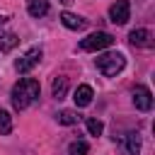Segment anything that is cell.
Returning <instances> with one entry per match:
<instances>
[{"label": "cell", "instance_id": "6da1fadb", "mask_svg": "<svg viewBox=\"0 0 155 155\" xmlns=\"http://www.w3.org/2000/svg\"><path fill=\"white\" fill-rule=\"evenodd\" d=\"M39 92H41L39 80H34V78H22V80H17L15 87H12V92H10L12 107H15L17 111H24L29 104H34V102L39 99Z\"/></svg>", "mask_w": 155, "mask_h": 155}, {"label": "cell", "instance_id": "7a4b0ae2", "mask_svg": "<svg viewBox=\"0 0 155 155\" xmlns=\"http://www.w3.org/2000/svg\"><path fill=\"white\" fill-rule=\"evenodd\" d=\"M94 63H97V70H99L104 78H114L116 73L124 70L126 58H124V53H119V51H107V53H99Z\"/></svg>", "mask_w": 155, "mask_h": 155}, {"label": "cell", "instance_id": "3957f363", "mask_svg": "<svg viewBox=\"0 0 155 155\" xmlns=\"http://www.w3.org/2000/svg\"><path fill=\"white\" fill-rule=\"evenodd\" d=\"M114 44V36L109 31H92L80 41V51H102Z\"/></svg>", "mask_w": 155, "mask_h": 155}, {"label": "cell", "instance_id": "277c9868", "mask_svg": "<svg viewBox=\"0 0 155 155\" xmlns=\"http://www.w3.org/2000/svg\"><path fill=\"white\" fill-rule=\"evenodd\" d=\"M41 56H44V51H41V46H31L27 53H22L17 61H15V70L19 73V75H27L34 65H39V61H41Z\"/></svg>", "mask_w": 155, "mask_h": 155}, {"label": "cell", "instance_id": "5b68a950", "mask_svg": "<svg viewBox=\"0 0 155 155\" xmlns=\"http://www.w3.org/2000/svg\"><path fill=\"white\" fill-rule=\"evenodd\" d=\"M109 19L114 24H126L131 19V2L128 0H114L109 7Z\"/></svg>", "mask_w": 155, "mask_h": 155}, {"label": "cell", "instance_id": "8992f818", "mask_svg": "<svg viewBox=\"0 0 155 155\" xmlns=\"http://www.w3.org/2000/svg\"><path fill=\"white\" fill-rule=\"evenodd\" d=\"M133 107L138 111H150L153 109V92L145 85H136V90H133Z\"/></svg>", "mask_w": 155, "mask_h": 155}, {"label": "cell", "instance_id": "52a82bcc", "mask_svg": "<svg viewBox=\"0 0 155 155\" xmlns=\"http://www.w3.org/2000/svg\"><path fill=\"white\" fill-rule=\"evenodd\" d=\"M61 24H63L65 29H70V31H82V29L87 27V19L65 10V12H61Z\"/></svg>", "mask_w": 155, "mask_h": 155}, {"label": "cell", "instance_id": "ba28073f", "mask_svg": "<svg viewBox=\"0 0 155 155\" xmlns=\"http://www.w3.org/2000/svg\"><path fill=\"white\" fill-rule=\"evenodd\" d=\"M128 41L133 46H140V48H153V34H150V29H133L128 34Z\"/></svg>", "mask_w": 155, "mask_h": 155}, {"label": "cell", "instance_id": "9c48e42d", "mask_svg": "<svg viewBox=\"0 0 155 155\" xmlns=\"http://www.w3.org/2000/svg\"><path fill=\"white\" fill-rule=\"evenodd\" d=\"M92 97H94V92H92L90 85H78L75 92H73L75 107H90V104H92Z\"/></svg>", "mask_w": 155, "mask_h": 155}, {"label": "cell", "instance_id": "30bf717a", "mask_svg": "<svg viewBox=\"0 0 155 155\" xmlns=\"http://www.w3.org/2000/svg\"><path fill=\"white\" fill-rule=\"evenodd\" d=\"M48 10H51V5H48V0H27V12L31 15V17H44V15H48Z\"/></svg>", "mask_w": 155, "mask_h": 155}, {"label": "cell", "instance_id": "8fae6325", "mask_svg": "<svg viewBox=\"0 0 155 155\" xmlns=\"http://www.w3.org/2000/svg\"><path fill=\"white\" fill-rule=\"evenodd\" d=\"M51 94H53L56 99H63V97L68 94V78H65V75H56V78H53Z\"/></svg>", "mask_w": 155, "mask_h": 155}, {"label": "cell", "instance_id": "7c38bea8", "mask_svg": "<svg viewBox=\"0 0 155 155\" xmlns=\"http://www.w3.org/2000/svg\"><path fill=\"white\" fill-rule=\"evenodd\" d=\"M126 155H140V136H138V131L126 133Z\"/></svg>", "mask_w": 155, "mask_h": 155}, {"label": "cell", "instance_id": "4fadbf2b", "mask_svg": "<svg viewBox=\"0 0 155 155\" xmlns=\"http://www.w3.org/2000/svg\"><path fill=\"white\" fill-rule=\"evenodd\" d=\"M56 121H58V124H63V126H73V124H78V121H80V114H78V111H73V109H63V111H58V114H56Z\"/></svg>", "mask_w": 155, "mask_h": 155}, {"label": "cell", "instance_id": "5bb4252c", "mask_svg": "<svg viewBox=\"0 0 155 155\" xmlns=\"http://www.w3.org/2000/svg\"><path fill=\"white\" fill-rule=\"evenodd\" d=\"M17 34H12V31H0V51H12L15 46H17Z\"/></svg>", "mask_w": 155, "mask_h": 155}, {"label": "cell", "instance_id": "9a60e30c", "mask_svg": "<svg viewBox=\"0 0 155 155\" xmlns=\"http://www.w3.org/2000/svg\"><path fill=\"white\" fill-rule=\"evenodd\" d=\"M87 150H90V145L85 140H73L68 145V155H87Z\"/></svg>", "mask_w": 155, "mask_h": 155}, {"label": "cell", "instance_id": "2e32d148", "mask_svg": "<svg viewBox=\"0 0 155 155\" xmlns=\"http://www.w3.org/2000/svg\"><path fill=\"white\" fill-rule=\"evenodd\" d=\"M10 131H12V116L5 109H0V136H7Z\"/></svg>", "mask_w": 155, "mask_h": 155}, {"label": "cell", "instance_id": "e0dca14e", "mask_svg": "<svg viewBox=\"0 0 155 155\" xmlns=\"http://www.w3.org/2000/svg\"><path fill=\"white\" fill-rule=\"evenodd\" d=\"M87 131H90V136H102L104 124H102L99 119H87Z\"/></svg>", "mask_w": 155, "mask_h": 155}, {"label": "cell", "instance_id": "ac0fdd59", "mask_svg": "<svg viewBox=\"0 0 155 155\" xmlns=\"http://www.w3.org/2000/svg\"><path fill=\"white\" fill-rule=\"evenodd\" d=\"M61 2H63V5H70V2H73V0H61Z\"/></svg>", "mask_w": 155, "mask_h": 155}]
</instances>
